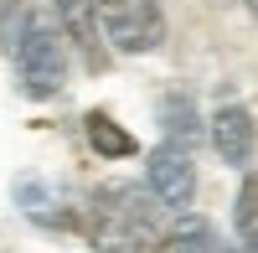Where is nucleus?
<instances>
[{
	"label": "nucleus",
	"mask_w": 258,
	"mask_h": 253,
	"mask_svg": "<svg viewBox=\"0 0 258 253\" xmlns=\"http://www.w3.org/2000/svg\"><path fill=\"white\" fill-rule=\"evenodd\" d=\"M232 227H238V243H243L248 253H258V176L243 181L238 207H232Z\"/></svg>",
	"instance_id": "10"
},
{
	"label": "nucleus",
	"mask_w": 258,
	"mask_h": 253,
	"mask_svg": "<svg viewBox=\"0 0 258 253\" xmlns=\"http://www.w3.org/2000/svg\"><path fill=\"white\" fill-rule=\"evenodd\" d=\"M16 78H21V93L26 98H52L62 88V68H68V57H62V36L47 16H36L26 21V31H21L16 41Z\"/></svg>",
	"instance_id": "2"
},
{
	"label": "nucleus",
	"mask_w": 258,
	"mask_h": 253,
	"mask_svg": "<svg viewBox=\"0 0 258 253\" xmlns=\"http://www.w3.org/2000/svg\"><path fill=\"white\" fill-rule=\"evenodd\" d=\"M165 243H170V253H222V233L207 217H197V212H181L170 222Z\"/></svg>",
	"instance_id": "8"
},
{
	"label": "nucleus",
	"mask_w": 258,
	"mask_h": 253,
	"mask_svg": "<svg viewBox=\"0 0 258 253\" xmlns=\"http://www.w3.org/2000/svg\"><path fill=\"white\" fill-rule=\"evenodd\" d=\"M98 26L103 41H114L119 52H155L165 41V16L160 0H98Z\"/></svg>",
	"instance_id": "3"
},
{
	"label": "nucleus",
	"mask_w": 258,
	"mask_h": 253,
	"mask_svg": "<svg viewBox=\"0 0 258 253\" xmlns=\"http://www.w3.org/2000/svg\"><path fill=\"white\" fill-rule=\"evenodd\" d=\"M207 135H212V145H217V155H222L227 165H248V160H253L258 130H253V114L243 109V103H222V109L212 114Z\"/></svg>",
	"instance_id": "5"
},
{
	"label": "nucleus",
	"mask_w": 258,
	"mask_h": 253,
	"mask_svg": "<svg viewBox=\"0 0 258 253\" xmlns=\"http://www.w3.org/2000/svg\"><path fill=\"white\" fill-rule=\"evenodd\" d=\"M52 11L62 21V31H68V41L83 52V62L88 68H103V26H98V0H52Z\"/></svg>",
	"instance_id": "6"
},
{
	"label": "nucleus",
	"mask_w": 258,
	"mask_h": 253,
	"mask_svg": "<svg viewBox=\"0 0 258 253\" xmlns=\"http://www.w3.org/2000/svg\"><path fill=\"white\" fill-rule=\"evenodd\" d=\"M160 124H165V145H181V150H191V145L207 135L197 103H191L186 93H170V98L160 103Z\"/></svg>",
	"instance_id": "7"
},
{
	"label": "nucleus",
	"mask_w": 258,
	"mask_h": 253,
	"mask_svg": "<svg viewBox=\"0 0 258 253\" xmlns=\"http://www.w3.org/2000/svg\"><path fill=\"white\" fill-rule=\"evenodd\" d=\"M248 11H253V16H258V0H248Z\"/></svg>",
	"instance_id": "11"
},
{
	"label": "nucleus",
	"mask_w": 258,
	"mask_h": 253,
	"mask_svg": "<svg viewBox=\"0 0 258 253\" xmlns=\"http://www.w3.org/2000/svg\"><path fill=\"white\" fill-rule=\"evenodd\" d=\"M160 197L145 186H103L88 207V238L98 253H150L160 243Z\"/></svg>",
	"instance_id": "1"
},
{
	"label": "nucleus",
	"mask_w": 258,
	"mask_h": 253,
	"mask_svg": "<svg viewBox=\"0 0 258 253\" xmlns=\"http://www.w3.org/2000/svg\"><path fill=\"white\" fill-rule=\"evenodd\" d=\"M88 145H93L98 155H109V160L135 155V135H129V130H119L109 114H88Z\"/></svg>",
	"instance_id": "9"
},
{
	"label": "nucleus",
	"mask_w": 258,
	"mask_h": 253,
	"mask_svg": "<svg viewBox=\"0 0 258 253\" xmlns=\"http://www.w3.org/2000/svg\"><path fill=\"white\" fill-rule=\"evenodd\" d=\"M145 186L160 197L165 212H186L191 197H197V165H191V150H181V145H160V150H150Z\"/></svg>",
	"instance_id": "4"
}]
</instances>
